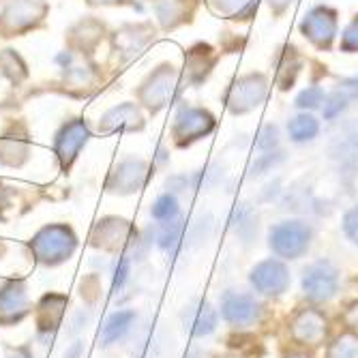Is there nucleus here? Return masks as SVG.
I'll list each match as a JSON object with an SVG mask.
<instances>
[{"label": "nucleus", "instance_id": "f257e3e1", "mask_svg": "<svg viewBox=\"0 0 358 358\" xmlns=\"http://www.w3.org/2000/svg\"><path fill=\"white\" fill-rule=\"evenodd\" d=\"M287 339L299 350H317L331 339V317L317 305H303L287 317Z\"/></svg>", "mask_w": 358, "mask_h": 358}, {"label": "nucleus", "instance_id": "f03ea898", "mask_svg": "<svg viewBox=\"0 0 358 358\" xmlns=\"http://www.w3.org/2000/svg\"><path fill=\"white\" fill-rule=\"evenodd\" d=\"M341 289V271L331 259H315L301 273V292L309 305H327L337 299Z\"/></svg>", "mask_w": 358, "mask_h": 358}, {"label": "nucleus", "instance_id": "7ed1b4c3", "mask_svg": "<svg viewBox=\"0 0 358 358\" xmlns=\"http://www.w3.org/2000/svg\"><path fill=\"white\" fill-rule=\"evenodd\" d=\"M313 241V230L307 221L301 219H285L271 227L268 232V249L275 257L283 259V262H292V259H301L307 255Z\"/></svg>", "mask_w": 358, "mask_h": 358}, {"label": "nucleus", "instance_id": "20e7f679", "mask_svg": "<svg viewBox=\"0 0 358 358\" xmlns=\"http://www.w3.org/2000/svg\"><path fill=\"white\" fill-rule=\"evenodd\" d=\"M217 309L227 327H232L236 331L255 327L264 313V307L259 303L257 294L245 292V289H236V287H227L225 292H221Z\"/></svg>", "mask_w": 358, "mask_h": 358}, {"label": "nucleus", "instance_id": "39448f33", "mask_svg": "<svg viewBox=\"0 0 358 358\" xmlns=\"http://www.w3.org/2000/svg\"><path fill=\"white\" fill-rule=\"evenodd\" d=\"M247 279H249L253 294L262 299H281L292 285L289 266L279 257L259 259L257 264L251 266Z\"/></svg>", "mask_w": 358, "mask_h": 358}, {"label": "nucleus", "instance_id": "423d86ee", "mask_svg": "<svg viewBox=\"0 0 358 358\" xmlns=\"http://www.w3.org/2000/svg\"><path fill=\"white\" fill-rule=\"evenodd\" d=\"M78 247L76 234L67 225H48L32 238L30 249L43 264H58L67 259Z\"/></svg>", "mask_w": 358, "mask_h": 358}, {"label": "nucleus", "instance_id": "0eeeda50", "mask_svg": "<svg viewBox=\"0 0 358 358\" xmlns=\"http://www.w3.org/2000/svg\"><path fill=\"white\" fill-rule=\"evenodd\" d=\"M219 309L208 299H193L185 305L180 320L182 329L193 339H206L219 329Z\"/></svg>", "mask_w": 358, "mask_h": 358}, {"label": "nucleus", "instance_id": "6e6552de", "mask_svg": "<svg viewBox=\"0 0 358 358\" xmlns=\"http://www.w3.org/2000/svg\"><path fill=\"white\" fill-rule=\"evenodd\" d=\"M138 241V236H134V227L129 225V221L124 219H103L94 225L92 230V245L94 247H103V249H131V245Z\"/></svg>", "mask_w": 358, "mask_h": 358}, {"label": "nucleus", "instance_id": "1a4fd4ad", "mask_svg": "<svg viewBox=\"0 0 358 358\" xmlns=\"http://www.w3.org/2000/svg\"><path fill=\"white\" fill-rule=\"evenodd\" d=\"M146 182V164L140 159H127L118 164L108 180V189L120 195L136 193Z\"/></svg>", "mask_w": 358, "mask_h": 358}, {"label": "nucleus", "instance_id": "9d476101", "mask_svg": "<svg viewBox=\"0 0 358 358\" xmlns=\"http://www.w3.org/2000/svg\"><path fill=\"white\" fill-rule=\"evenodd\" d=\"M45 11H48V7L43 0H13L7 13L3 15L5 26L9 28V32L28 30L43 20Z\"/></svg>", "mask_w": 358, "mask_h": 358}, {"label": "nucleus", "instance_id": "9b49d317", "mask_svg": "<svg viewBox=\"0 0 358 358\" xmlns=\"http://www.w3.org/2000/svg\"><path fill=\"white\" fill-rule=\"evenodd\" d=\"M88 142V127L82 120H73L62 127V131L56 136V152L62 168H69L78 157L80 148Z\"/></svg>", "mask_w": 358, "mask_h": 358}, {"label": "nucleus", "instance_id": "f8f14e48", "mask_svg": "<svg viewBox=\"0 0 358 358\" xmlns=\"http://www.w3.org/2000/svg\"><path fill=\"white\" fill-rule=\"evenodd\" d=\"M28 311V294L22 281H9L0 287V324H13Z\"/></svg>", "mask_w": 358, "mask_h": 358}, {"label": "nucleus", "instance_id": "ddd939ff", "mask_svg": "<svg viewBox=\"0 0 358 358\" xmlns=\"http://www.w3.org/2000/svg\"><path fill=\"white\" fill-rule=\"evenodd\" d=\"M136 322H138V313L134 309H120V311L112 313L101 329V345L108 348V345L122 341L129 333L134 331Z\"/></svg>", "mask_w": 358, "mask_h": 358}, {"label": "nucleus", "instance_id": "4468645a", "mask_svg": "<svg viewBox=\"0 0 358 358\" xmlns=\"http://www.w3.org/2000/svg\"><path fill=\"white\" fill-rule=\"evenodd\" d=\"M185 232H187V225L180 219V215L170 221H161L159 230H157V247L168 255H174L178 251V247L182 245Z\"/></svg>", "mask_w": 358, "mask_h": 358}, {"label": "nucleus", "instance_id": "2eb2a0df", "mask_svg": "<svg viewBox=\"0 0 358 358\" xmlns=\"http://www.w3.org/2000/svg\"><path fill=\"white\" fill-rule=\"evenodd\" d=\"M324 358H358V333L341 329L327 343Z\"/></svg>", "mask_w": 358, "mask_h": 358}, {"label": "nucleus", "instance_id": "dca6fc26", "mask_svg": "<svg viewBox=\"0 0 358 358\" xmlns=\"http://www.w3.org/2000/svg\"><path fill=\"white\" fill-rule=\"evenodd\" d=\"M28 157V140L26 134H7L0 140V161L7 166H22Z\"/></svg>", "mask_w": 358, "mask_h": 358}, {"label": "nucleus", "instance_id": "f3484780", "mask_svg": "<svg viewBox=\"0 0 358 358\" xmlns=\"http://www.w3.org/2000/svg\"><path fill=\"white\" fill-rule=\"evenodd\" d=\"M64 311V299L62 296H45L39 307V329L41 333L54 331L56 324L60 322Z\"/></svg>", "mask_w": 358, "mask_h": 358}, {"label": "nucleus", "instance_id": "a211bd4d", "mask_svg": "<svg viewBox=\"0 0 358 358\" xmlns=\"http://www.w3.org/2000/svg\"><path fill=\"white\" fill-rule=\"evenodd\" d=\"M150 215L161 223V221H170V219H176L178 217V200L174 198L172 193H166L161 195V198L152 204L150 208Z\"/></svg>", "mask_w": 358, "mask_h": 358}, {"label": "nucleus", "instance_id": "6ab92c4d", "mask_svg": "<svg viewBox=\"0 0 358 358\" xmlns=\"http://www.w3.org/2000/svg\"><path fill=\"white\" fill-rule=\"evenodd\" d=\"M129 275H131V257L129 255H120L114 264V271H112V289L114 292H120L127 281H129Z\"/></svg>", "mask_w": 358, "mask_h": 358}, {"label": "nucleus", "instance_id": "aec40b11", "mask_svg": "<svg viewBox=\"0 0 358 358\" xmlns=\"http://www.w3.org/2000/svg\"><path fill=\"white\" fill-rule=\"evenodd\" d=\"M341 227H343L345 238H348V241L358 249V206H354L352 210H348V213H345Z\"/></svg>", "mask_w": 358, "mask_h": 358}, {"label": "nucleus", "instance_id": "412c9836", "mask_svg": "<svg viewBox=\"0 0 358 358\" xmlns=\"http://www.w3.org/2000/svg\"><path fill=\"white\" fill-rule=\"evenodd\" d=\"M341 324H343V329L348 331H356L358 333V301H352L343 313H341Z\"/></svg>", "mask_w": 358, "mask_h": 358}, {"label": "nucleus", "instance_id": "4be33fe9", "mask_svg": "<svg viewBox=\"0 0 358 358\" xmlns=\"http://www.w3.org/2000/svg\"><path fill=\"white\" fill-rule=\"evenodd\" d=\"M283 358H315L309 350H299V348H294L292 352H287Z\"/></svg>", "mask_w": 358, "mask_h": 358}, {"label": "nucleus", "instance_id": "5701e85b", "mask_svg": "<svg viewBox=\"0 0 358 358\" xmlns=\"http://www.w3.org/2000/svg\"><path fill=\"white\" fill-rule=\"evenodd\" d=\"M11 358H32V356H30L28 352H24V350H20V352H15V354H13Z\"/></svg>", "mask_w": 358, "mask_h": 358}, {"label": "nucleus", "instance_id": "b1692460", "mask_svg": "<svg viewBox=\"0 0 358 358\" xmlns=\"http://www.w3.org/2000/svg\"><path fill=\"white\" fill-rule=\"evenodd\" d=\"M7 202V195H5V187H0V206Z\"/></svg>", "mask_w": 358, "mask_h": 358}, {"label": "nucleus", "instance_id": "393cba45", "mask_svg": "<svg viewBox=\"0 0 358 358\" xmlns=\"http://www.w3.org/2000/svg\"><path fill=\"white\" fill-rule=\"evenodd\" d=\"M0 17H3V13H0Z\"/></svg>", "mask_w": 358, "mask_h": 358}]
</instances>
